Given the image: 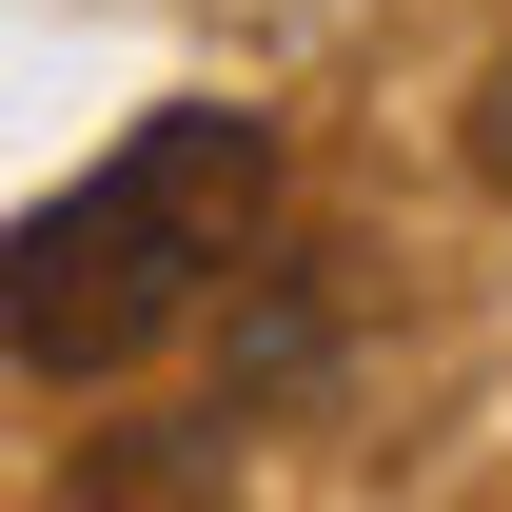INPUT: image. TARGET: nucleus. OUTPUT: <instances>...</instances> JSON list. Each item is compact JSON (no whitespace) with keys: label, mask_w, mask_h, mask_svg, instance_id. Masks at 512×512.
<instances>
[{"label":"nucleus","mask_w":512,"mask_h":512,"mask_svg":"<svg viewBox=\"0 0 512 512\" xmlns=\"http://www.w3.org/2000/svg\"><path fill=\"white\" fill-rule=\"evenodd\" d=\"M453 158H473V178H493V197H512V60H493V79H473V119H453Z\"/></svg>","instance_id":"obj_2"},{"label":"nucleus","mask_w":512,"mask_h":512,"mask_svg":"<svg viewBox=\"0 0 512 512\" xmlns=\"http://www.w3.org/2000/svg\"><path fill=\"white\" fill-rule=\"evenodd\" d=\"M256 217H276V119H237V99L138 119L79 197H40V217L0 237V335H20V375H138V355L256 256Z\"/></svg>","instance_id":"obj_1"}]
</instances>
